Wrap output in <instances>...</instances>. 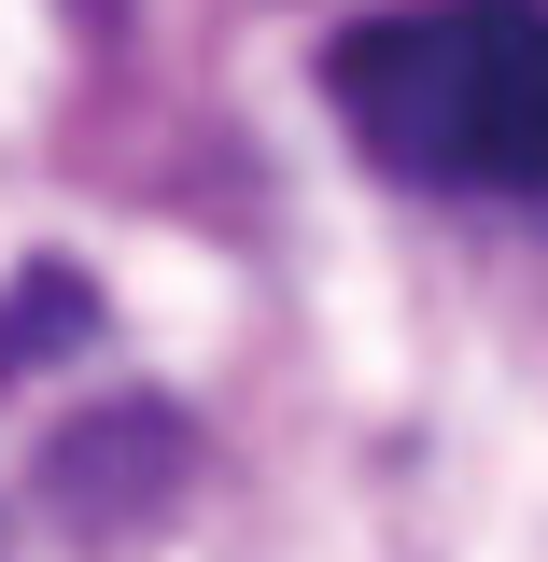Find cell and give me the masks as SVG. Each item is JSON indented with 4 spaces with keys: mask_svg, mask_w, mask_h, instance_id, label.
I'll return each mask as SVG.
<instances>
[{
    "mask_svg": "<svg viewBox=\"0 0 548 562\" xmlns=\"http://www.w3.org/2000/svg\"><path fill=\"white\" fill-rule=\"evenodd\" d=\"M338 127L436 198H548V0H394L324 43Z\"/></svg>",
    "mask_w": 548,
    "mask_h": 562,
    "instance_id": "obj_1",
    "label": "cell"
},
{
    "mask_svg": "<svg viewBox=\"0 0 548 562\" xmlns=\"http://www.w3.org/2000/svg\"><path fill=\"white\" fill-rule=\"evenodd\" d=\"M183 479H198V422L155 408V394H127V408H99V422H70L57 450H43V506H57L70 535H141Z\"/></svg>",
    "mask_w": 548,
    "mask_h": 562,
    "instance_id": "obj_2",
    "label": "cell"
},
{
    "mask_svg": "<svg viewBox=\"0 0 548 562\" xmlns=\"http://www.w3.org/2000/svg\"><path fill=\"white\" fill-rule=\"evenodd\" d=\"M85 338H99V281L70 268V254H29V268L0 281V394L43 380V366H70Z\"/></svg>",
    "mask_w": 548,
    "mask_h": 562,
    "instance_id": "obj_3",
    "label": "cell"
},
{
    "mask_svg": "<svg viewBox=\"0 0 548 562\" xmlns=\"http://www.w3.org/2000/svg\"><path fill=\"white\" fill-rule=\"evenodd\" d=\"M70 14H85V29H99V43H113V29H127V0H70Z\"/></svg>",
    "mask_w": 548,
    "mask_h": 562,
    "instance_id": "obj_4",
    "label": "cell"
}]
</instances>
